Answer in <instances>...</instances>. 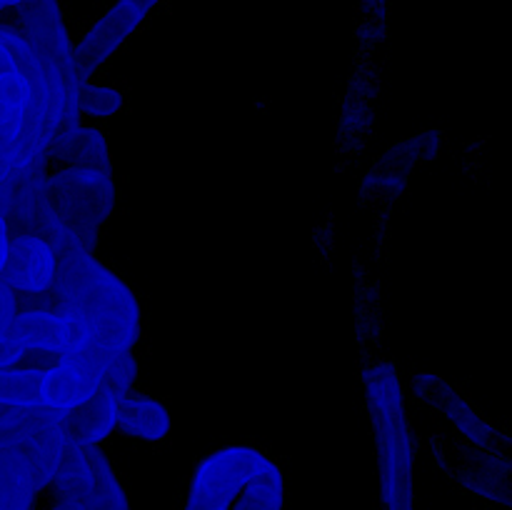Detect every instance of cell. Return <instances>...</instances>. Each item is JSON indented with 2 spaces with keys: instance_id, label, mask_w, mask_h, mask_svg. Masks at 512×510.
I'll return each instance as SVG.
<instances>
[{
  "instance_id": "1",
  "label": "cell",
  "mask_w": 512,
  "mask_h": 510,
  "mask_svg": "<svg viewBox=\"0 0 512 510\" xmlns=\"http://www.w3.org/2000/svg\"><path fill=\"white\" fill-rule=\"evenodd\" d=\"M108 355L83 320L60 310H25L0 325V405L78 408L105 380Z\"/></svg>"
},
{
  "instance_id": "2",
  "label": "cell",
  "mask_w": 512,
  "mask_h": 510,
  "mask_svg": "<svg viewBox=\"0 0 512 510\" xmlns=\"http://www.w3.org/2000/svg\"><path fill=\"white\" fill-rule=\"evenodd\" d=\"M418 393L425 408L443 415L453 425V433L460 438V443H453V440L435 443L445 473L470 493L508 505L510 468L508 458L498 450L493 425L463 395H458L448 383L433 378V375L420 378Z\"/></svg>"
},
{
  "instance_id": "3",
  "label": "cell",
  "mask_w": 512,
  "mask_h": 510,
  "mask_svg": "<svg viewBox=\"0 0 512 510\" xmlns=\"http://www.w3.org/2000/svg\"><path fill=\"white\" fill-rule=\"evenodd\" d=\"M48 295H53V310L90 325L108 358L130 350L138 338L140 313L133 293L93 253L55 260Z\"/></svg>"
},
{
  "instance_id": "4",
  "label": "cell",
  "mask_w": 512,
  "mask_h": 510,
  "mask_svg": "<svg viewBox=\"0 0 512 510\" xmlns=\"http://www.w3.org/2000/svg\"><path fill=\"white\" fill-rule=\"evenodd\" d=\"M185 510H283V475L260 450L223 448L198 468Z\"/></svg>"
},
{
  "instance_id": "5",
  "label": "cell",
  "mask_w": 512,
  "mask_h": 510,
  "mask_svg": "<svg viewBox=\"0 0 512 510\" xmlns=\"http://www.w3.org/2000/svg\"><path fill=\"white\" fill-rule=\"evenodd\" d=\"M368 398L380 445L383 498L388 510L413 508V435L405 418L403 390L390 363H380L368 375Z\"/></svg>"
},
{
  "instance_id": "6",
  "label": "cell",
  "mask_w": 512,
  "mask_h": 510,
  "mask_svg": "<svg viewBox=\"0 0 512 510\" xmlns=\"http://www.w3.org/2000/svg\"><path fill=\"white\" fill-rule=\"evenodd\" d=\"M0 443L18 450L33 465L43 488L53 485L68 448L65 413L0 405Z\"/></svg>"
},
{
  "instance_id": "7",
  "label": "cell",
  "mask_w": 512,
  "mask_h": 510,
  "mask_svg": "<svg viewBox=\"0 0 512 510\" xmlns=\"http://www.w3.org/2000/svg\"><path fill=\"white\" fill-rule=\"evenodd\" d=\"M48 203L78 230L93 248V230L108 220L115 205V188L110 173L90 168H68L45 178Z\"/></svg>"
},
{
  "instance_id": "8",
  "label": "cell",
  "mask_w": 512,
  "mask_h": 510,
  "mask_svg": "<svg viewBox=\"0 0 512 510\" xmlns=\"http://www.w3.org/2000/svg\"><path fill=\"white\" fill-rule=\"evenodd\" d=\"M20 8V35L38 50L63 78L68 93L78 100L80 90L88 83L80 70L75 50L65 33L63 18L55 0H23Z\"/></svg>"
},
{
  "instance_id": "9",
  "label": "cell",
  "mask_w": 512,
  "mask_h": 510,
  "mask_svg": "<svg viewBox=\"0 0 512 510\" xmlns=\"http://www.w3.org/2000/svg\"><path fill=\"white\" fill-rule=\"evenodd\" d=\"M55 273L53 253L40 243L35 235L20 233L13 235L8 243V258H5L0 280L13 293L43 295L50 290Z\"/></svg>"
},
{
  "instance_id": "10",
  "label": "cell",
  "mask_w": 512,
  "mask_h": 510,
  "mask_svg": "<svg viewBox=\"0 0 512 510\" xmlns=\"http://www.w3.org/2000/svg\"><path fill=\"white\" fill-rule=\"evenodd\" d=\"M158 0H120L93 30L83 38V43L75 48V58H78L80 70L88 75L90 70L98 68L135 28L140 20L145 18Z\"/></svg>"
},
{
  "instance_id": "11",
  "label": "cell",
  "mask_w": 512,
  "mask_h": 510,
  "mask_svg": "<svg viewBox=\"0 0 512 510\" xmlns=\"http://www.w3.org/2000/svg\"><path fill=\"white\" fill-rule=\"evenodd\" d=\"M125 395H128V390L103 380V385H100L93 398H88L83 405L65 413L68 443L95 448V443L103 440L118 425L120 405H123Z\"/></svg>"
},
{
  "instance_id": "12",
  "label": "cell",
  "mask_w": 512,
  "mask_h": 510,
  "mask_svg": "<svg viewBox=\"0 0 512 510\" xmlns=\"http://www.w3.org/2000/svg\"><path fill=\"white\" fill-rule=\"evenodd\" d=\"M40 488L43 483L33 465L15 448L0 443V510H33Z\"/></svg>"
},
{
  "instance_id": "13",
  "label": "cell",
  "mask_w": 512,
  "mask_h": 510,
  "mask_svg": "<svg viewBox=\"0 0 512 510\" xmlns=\"http://www.w3.org/2000/svg\"><path fill=\"white\" fill-rule=\"evenodd\" d=\"M118 425L123 433L135 435V438L160 440L168 435L170 418L168 410H165L158 400L128 393L123 405H120Z\"/></svg>"
},
{
  "instance_id": "14",
  "label": "cell",
  "mask_w": 512,
  "mask_h": 510,
  "mask_svg": "<svg viewBox=\"0 0 512 510\" xmlns=\"http://www.w3.org/2000/svg\"><path fill=\"white\" fill-rule=\"evenodd\" d=\"M60 158L70 160L73 168H90V170H103L110 173V155L108 145H105L103 135L93 128H78L73 143L68 145Z\"/></svg>"
},
{
  "instance_id": "15",
  "label": "cell",
  "mask_w": 512,
  "mask_h": 510,
  "mask_svg": "<svg viewBox=\"0 0 512 510\" xmlns=\"http://www.w3.org/2000/svg\"><path fill=\"white\" fill-rule=\"evenodd\" d=\"M120 105H123V95L113 88H105V85H83L78 95V108L80 113L90 115H113L118 113Z\"/></svg>"
},
{
  "instance_id": "16",
  "label": "cell",
  "mask_w": 512,
  "mask_h": 510,
  "mask_svg": "<svg viewBox=\"0 0 512 510\" xmlns=\"http://www.w3.org/2000/svg\"><path fill=\"white\" fill-rule=\"evenodd\" d=\"M8 243H10V233H8V223L0 215V270H3L5 258H8Z\"/></svg>"
},
{
  "instance_id": "17",
  "label": "cell",
  "mask_w": 512,
  "mask_h": 510,
  "mask_svg": "<svg viewBox=\"0 0 512 510\" xmlns=\"http://www.w3.org/2000/svg\"><path fill=\"white\" fill-rule=\"evenodd\" d=\"M53 510H78V508H75V505H70V503H65V500H58V505H55Z\"/></svg>"
}]
</instances>
